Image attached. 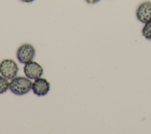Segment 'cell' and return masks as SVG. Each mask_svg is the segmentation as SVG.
Masks as SVG:
<instances>
[{"mask_svg":"<svg viewBox=\"0 0 151 134\" xmlns=\"http://www.w3.org/2000/svg\"><path fill=\"white\" fill-rule=\"evenodd\" d=\"M142 34L146 39L151 40V21L145 24L142 30Z\"/></svg>","mask_w":151,"mask_h":134,"instance_id":"cell-7","label":"cell"},{"mask_svg":"<svg viewBox=\"0 0 151 134\" xmlns=\"http://www.w3.org/2000/svg\"><path fill=\"white\" fill-rule=\"evenodd\" d=\"M24 71L28 78L37 79L42 76L43 68L38 63L31 61L25 64L24 67Z\"/></svg>","mask_w":151,"mask_h":134,"instance_id":"cell-5","label":"cell"},{"mask_svg":"<svg viewBox=\"0 0 151 134\" xmlns=\"http://www.w3.org/2000/svg\"><path fill=\"white\" fill-rule=\"evenodd\" d=\"M136 17L139 21L143 24L151 21V1H145L139 5L136 11Z\"/></svg>","mask_w":151,"mask_h":134,"instance_id":"cell-4","label":"cell"},{"mask_svg":"<svg viewBox=\"0 0 151 134\" xmlns=\"http://www.w3.org/2000/svg\"><path fill=\"white\" fill-rule=\"evenodd\" d=\"M87 4H94L99 2L100 0H84Z\"/></svg>","mask_w":151,"mask_h":134,"instance_id":"cell-9","label":"cell"},{"mask_svg":"<svg viewBox=\"0 0 151 134\" xmlns=\"http://www.w3.org/2000/svg\"><path fill=\"white\" fill-rule=\"evenodd\" d=\"M9 87V83L8 79L3 76H0V94H2L7 91Z\"/></svg>","mask_w":151,"mask_h":134,"instance_id":"cell-8","label":"cell"},{"mask_svg":"<svg viewBox=\"0 0 151 134\" xmlns=\"http://www.w3.org/2000/svg\"><path fill=\"white\" fill-rule=\"evenodd\" d=\"M35 50L32 45L28 43L22 44L17 50V57L18 60L23 64L31 61L34 57Z\"/></svg>","mask_w":151,"mask_h":134,"instance_id":"cell-2","label":"cell"},{"mask_svg":"<svg viewBox=\"0 0 151 134\" xmlns=\"http://www.w3.org/2000/svg\"><path fill=\"white\" fill-rule=\"evenodd\" d=\"M50 84L47 79L38 78L35 80L32 84V89L34 93L38 96L46 95L50 91Z\"/></svg>","mask_w":151,"mask_h":134,"instance_id":"cell-6","label":"cell"},{"mask_svg":"<svg viewBox=\"0 0 151 134\" xmlns=\"http://www.w3.org/2000/svg\"><path fill=\"white\" fill-rule=\"evenodd\" d=\"M19 68L17 64L11 59H5L0 63V73L5 78L12 79L18 71Z\"/></svg>","mask_w":151,"mask_h":134,"instance_id":"cell-3","label":"cell"},{"mask_svg":"<svg viewBox=\"0 0 151 134\" xmlns=\"http://www.w3.org/2000/svg\"><path fill=\"white\" fill-rule=\"evenodd\" d=\"M20 1L22 2H25V3H30V2H33L34 0H20Z\"/></svg>","mask_w":151,"mask_h":134,"instance_id":"cell-10","label":"cell"},{"mask_svg":"<svg viewBox=\"0 0 151 134\" xmlns=\"http://www.w3.org/2000/svg\"><path fill=\"white\" fill-rule=\"evenodd\" d=\"M32 83L29 78L24 76H17L9 83V89L15 94L21 96L28 93L32 88Z\"/></svg>","mask_w":151,"mask_h":134,"instance_id":"cell-1","label":"cell"}]
</instances>
